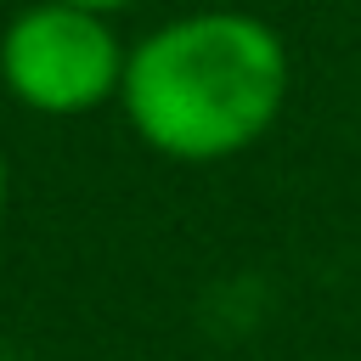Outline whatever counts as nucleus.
Returning <instances> with one entry per match:
<instances>
[{
	"label": "nucleus",
	"mask_w": 361,
	"mask_h": 361,
	"mask_svg": "<svg viewBox=\"0 0 361 361\" xmlns=\"http://www.w3.org/2000/svg\"><path fill=\"white\" fill-rule=\"evenodd\" d=\"M68 6H90V11H102V17H118V11H130V6H141V0H68Z\"/></svg>",
	"instance_id": "obj_3"
},
{
	"label": "nucleus",
	"mask_w": 361,
	"mask_h": 361,
	"mask_svg": "<svg viewBox=\"0 0 361 361\" xmlns=\"http://www.w3.org/2000/svg\"><path fill=\"white\" fill-rule=\"evenodd\" d=\"M0 344H6V333H0Z\"/></svg>",
	"instance_id": "obj_5"
},
{
	"label": "nucleus",
	"mask_w": 361,
	"mask_h": 361,
	"mask_svg": "<svg viewBox=\"0 0 361 361\" xmlns=\"http://www.w3.org/2000/svg\"><path fill=\"white\" fill-rule=\"evenodd\" d=\"M124 62V34L90 6L28 0L0 28V90L39 118H85L118 102Z\"/></svg>",
	"instance_id": "obj_2"
},
{
	"label": "nucleus",
	"mask_w": 361,
	"mask_h": 361,
	"mask_svg": "<svg viewBox=\"0 0 361 361\" xmlns=\"http://www.w3.org/2000/svg\"><path fill=\"white\" fill-rule=\"evenodd\" d=\"M288 90L293 56L276 23L243 6H197L130 39L118 113L152 158L209 169L259 147Z\"/></svg>",
	"instance_id": "obj_1"
},
{
	"label": "nucleus",
	"mask_w": 361,
	"mask_h": 361,
	"mask_svg": "<svg viewBox=\"0 0 361 361\" xmlns=\"http://www.w3.org/2000/svg\"><path fill=\"white\" fill-rule=\"evenodd\" d=\"M6 203H11V164H6V147H0V214H6Z\"/></svg>",
	"instance_id": "obj_4"
}]
</instances>
